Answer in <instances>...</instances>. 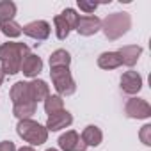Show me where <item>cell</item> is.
Wrapping results in <instances>:
<instances>
[{"mask_svg":"<svg viewBox=\"0 0 151 151\" xmlns=\"http://www.w3.org/2000/svg\"><path fill=\"white\" fill-rule=\"evenodd\" d=\"M30 53V48L25 43H4L0 45V64L4 75L20 73L23 59Z\"/></svg>","mask_w":151,"mask_h":151,"instance_id":"obj_1","label":"cell"},{"mask_svg":"<svg viewBox=\"0 0 151 151\" xmlns=\"http://www.w3.org/2000/svg\"><path fill=\"white\" fill-rule=\"evenodd\" d=\"M132 29V16L128 13H112L107 14L105 20H101V30L107 39L116 41L123 37Z\"/></svg>","mask_w":151,"mask_h":151,"instance_id":"obj_2","label":"cell"},{"mask_svg":"<svg viewBox=\"0 0 151 151\" xmlns=\"http://www.w3.org/2000/svg\"><path fill=\"white\" fill-rule=\"evenodd\" d=\"M16 132L30 146H41V144H45L48 140V130L43 124H39L37 121H32V119H22V121H18Z\"/></svg>","mask_w":151,"mask_h":151,"instance_id":"obj_3","label":"cell"},{"mask_svg":"<svg viewBox=\"0 0 151 151\" xmlns=\"http://www.w3.org/2000/svg\"><path fill=\"white\" fill-rule=\"evenodd\" d=\"M50 77L55 91L59 96H71L77 91V84H75L69 68H50Z\"/></svg>","mask_w":151,"mask_h":151,"instance_id":"obj_4","label":"cell"},{"mask_svg":"<svg viewBox=\"0 0 151 151\" xmlns=\"http://www.w3.org/2000/svg\"><path fill=\"white\" fill-rule=\"evenodd\" d=\"M78 20H80V14H77V11L71 9V7L64 9L62 14L55 16L53 18V25H55V36H57V39L64 41L73 29H77Z\"/></svg>","mask_w":151,"mask_h":151,"instance_id":"obj_5","label":"cell"},{"mask_svg":"<svg viewBox=\"0 0 151 151\" xmlns=\"http://www.w3.org/2000/svg\"><path fill=\"white\" fill-rule=\"evenodd\" d=\"M124 114L130 119H147L151 117V105L142 98H130L124 105Z\"/></svg>","mask_w":151,"mask_h":151,"instance_id":"obj_6","label":"cell"},{"mask_svg":"<svg viewBox=\"0 0 151 151\" xmlns=\"http://www.w3.org/2000/svg\"><path fill=\"white\" fill-rule=\"evenodd\" d=\"M50 23L45 22V20H36V22H30L27 23L25 27H22V32L36 41H45L50 37Z\"/></svg>","mask_w":151,"mask_h":151,"instance_id":"obj_7","label":"cell"},{"mask_svg":"<svg viewBox=\"0 0 151 151\" xmlns=\"http://www.w3.org/2000/svg\"><path fill=\"white\" fill-rule=\"evenodd\" d=\"M59 147L60 151H86V144L82 142L80 135L75 130H68L59 137Z\"/></svg>","mask_w":151,"mask_h":151,"instance_id":"obj_8","label":"cell"},{"mask_svg":"<svg viewBox=\"0 0 151 151\" xmlns=\"http://www.w3.org/2000/svg\"><path fill=\"white\" fill-rule=\"evenodd\" d=\"M75 30H77L80 36H86V37L94 36L96 32L101 30V20H100L98 16H93V14L80 16L78 25H77V29H75Z\"/></svg>","mask_w":151,"mask_h":151,"instance_id":"obj_9","label":"cell"},{"mask_svg":"<svg viewBox=\"0 0 151 151\" xmlns=\"http://www.w3.org/2000/svg\"><path fill=\"white\" fill-rule=\"evenodd\" d=\"M121 89L126 94H137L142 89V77L133 69L124 71L121 77Z\"/></svg>","mask_w":151,"mask_h":151,"instance_id":"obj_10","label":"cell"},{"mask_svg":"<svg viewBox=\"0 0 151 151\" xmlns=\"http://www.w3.org/2000/svg\"><path fill=\"white\" fill-rule=\"evenodd\" d=\"M71 123H73V116L68 110H60V112H55V114L48 116L45 128L48 132H59L62 128H68Z\"/></svg>","mask_w":151,"mask_h":151,"instance_id":"obj_11","label":"cell"},{"mask_svg":"<svg viewBox=\"0 0 151 151\" xmlns=\"http://www.w3.org/2000/svg\"><path fill=\"white\" fill-rule=\"evenodd\" d=\"M20 71L25 75V77H29V78H36L37 75L43 71V60H41V57H37L34 53H29L23 59Z\"/></svg>","mask_w":151,"mask_h":151,"instance_id":"obj_12","label":"cell"},{"mask_svg":"<svg viewBox=\"0 0 151 151\" xmlns=\"http://www.w3.org/2000/svg\"><path fill=\"white\" fill-rule=\"evenodd\" d=\"M9 96H11V101H13V105L32 101L30 89H29V82H23V80L16 82V84L11 87V93H9ZM32 103H34V101H32ZM36 105H37V103H36Z\"/></svg>","mask_w":151,"mask_h":151,"instance_id":"obj_13","label":"cell"},{"mask_svg":"<svg viewBox=\"0 0 151 151\" xmlns=\"http://www.w3.org/2000/svg\"><path fill=\"white\" fill-rule=\"evenodd\" d=\"M140 53H142V46H139V45H126L117 50V55L121 57V64H124L128 68L137 64Z\"/></svg>","mask_w":151,"mask_h":151,"instance_id":"obj_14","label":"cell"},{"mask_svg":"<svg viewBox=\"0 0 151 151\" xmlns=\"http://www.w3.org/2000/svg\"><path fill=\"white\" fill-rule=\"evenodd\" d=\"M29 89H30V96H32V101L37 103V101H45L48 96H50V87L45 80H37L34 78L32 82H29Z\"/></svg>","mask_w":151,"mask_h":151,"instance_id":"obj_15","label":"cell"},{"mask_svg":"<svg viewBox=\"0 0 151 151\" xmlns=\"http://www.w3.org/2000/svg\"><path fill=\"white\" fill-rule=\"evenodd\" d=\"M80 139H82V142H84L86 146H93V147H96V146L101 144V140H103V133H101V130H100L98 126L89 124V126L84 128Z\"/></svg>","mask_w":151,"mask_h":151,"instance_id":"obj_16","label":"cell"},{"mask_svg":"<svg viewBox=\"0 0 151 151\" xmlns=\"http://www.w3.org/2000/svg\"><path fill=\"white\" fill-rule=\"evenodd\" d=\"M98 66L101 69H116L121 66V57L117 55V52H103L98 57Z\"/></svg>","mask_w":151,"mask_h":151,"instance_id":"obj_17","label":"cell"},{"mask_svg":"<svg viewBox=\"0 0 151 151\" xmlns=\"http://www.w3.org/2000/svg\"><path fill=\"white\" fill-rule=\"evenodd\" d=\"M36 109H37V105L32 103V101L18 103V105L13 107V114H14V117H18L20 121H22V119H30V117L36 114Z\"/></svg>","mask_w":151,"mask_h":151,"instance_id":"obj_18","label":"cell"},{"mask_svg":"<svg viewBox=\"0 0 151 151\" xmlns=\"http://www.w3.org/2000/svg\"><path fill=\"white\" fill-rule=\"evenodd\" d=\"M71 64V55L66 50H55L50 55V68H69Z\"/></svg>","mask_w":151,"mask_h":151,"instance_id":"obj_19","label":"cell"},{"mask_svg":"<svg viewBox=\"0 0 151 151\" xmlns=\"http://www.w3.org/2000/svg\"><path fill=\"white\" fill-rule=\"evenodd\" d=\"M60 110H64V100H62V96H59V94H50V96L45 100V112H46L48 116H52V114L60 112Z\"/></svg>","mask_w":151,"mask_h":151,"instance_id":"obj_20","label":"cell"},{"mask_svg":"<svg viewBox=\"0 0 151 151\" xmlns=\"http://www.w3.org/2000/svg\"><path fill=\"white\" fill-rule=\"evenodd\" d=\"M16 16V4L11 0H0V23L11 22Z\"/></svg>","mask_w":151,"mask_h":151,"instance_id":"obj_21","label":"cell"},{"mask_svg":"<svg viewBox=\"0 0 151 151\" xmlns=\"http://www.w3.org/2000/svg\"><path fill=\"white\" fill-rule=\"evenodd\" d=\"M0 30H2V34L7 36V37H18V36H22V27L14 20L0 23Z\"/></svg>","mask_w":151,"mask_h":151,"instance_id":"obj_22","label":"cell"},{"mask_svg":"<svg viewBox=\"0 0 151 151\" xmlns=\"http://www.w3.org/2000/svg\"><path fill=\"white\" fill-rule=\"evenodd\" d=\"M140 140L144 146H151V124H144L140 128V133H139Z\"/></svg>","mask_w":151,"mask_h":151,"instance_id":"obj_23","label":"cell"},{"mask_svg":"<svg viewBox=\"0 0 151 151\" xmlns=\"http://www.w3.org/2000/svg\"><path fill=\"white\" fill-rule=\"evenodd\" d=\"M78 7L82 11H86L87 14H91V13H94L98 9V4H87V2H84V0H78Z\"/></svg>","mask_w":151,"mask_h":151,"instance_id":"obj_24","label":"cell"},{"mask_svg":"<svg viewBox=\"0 0 151 151\" xmlns=\"http://www.w3.org/2000/svg\"><path fill=\"white\" fill-rule=\"evenodd\" d=\"M0 151H16V146L11 140H2L0 142Z\"/></svg>","mask_w":151,"mask_h":151,"instance_id":"obj_25","label":"cell"},{"mask_svg":"<svg viewBox=\"0 0 151 151\" xmlns=\"http://www.w3.org/2000/svg\"><path fill=\"white\" fill-rule=\"evenodd\" d=\"M18 151H34V147H32V146H23V147H20Z\"/></svg>","mask_w":151,"mask_h":151,"instance_id":"obj_26","label":"cell"},{"mask_svg":"<svg viewBox=\"0 0 151 151\" xmlns=\"http://www.w3.org/2000/svg\"><path fill=\"white\" fill-rule=\"evenodd\" d=\"M4 77H6V75L2 73V69H0V86H2V82H4Z\"/></svg>","mask_w":151,"mask_h":151,"instance_id":"obj_27","label":"cell"},{"mask_svg":"<svg viewBox=\"0 0 151 151\" xmlns=\"http://www.w3.org/2000/svg\"><path fill=\"white\" fill-rule=\"evenodd\" d=\"M46 151H59V149H53V147H50V149H46Z\"/></svg>","mask_w":151,"mask_h":151,"instance_id":"obj_28","label":"cell"}]
</instances>
